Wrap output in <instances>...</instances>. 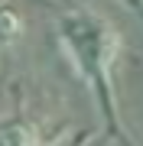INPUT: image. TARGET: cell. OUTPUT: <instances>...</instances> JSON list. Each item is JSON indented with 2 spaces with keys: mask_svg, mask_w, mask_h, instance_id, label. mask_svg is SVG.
<instances>
[{
  "mask_svg": "<svg viewBox=\"0 0 143 146\" xmlns=\"http://www.w3.org/2000/svg\"><path fill=\"white\" fill-rule=\"evenodd\" d=\"M62 42L72 52L75 65L88 75L98 88L107 84V72L117 55V36L104 20L91 13H72L62 20Z\"/></svg>",
  "mask_w": 143,
  "mask_h": 146,
  "instance_id": "cell-1",
  "label": "cell"
},
{
  "mask_svg": "<svg viewBox=\"0 0 143 146\" xmlns=\"http://www.w3.org/2000/svg\"><path fill=\"white\" fill-rule=\"evenodd\" d=\"M0 146H36V133L29 123H20V120L0 123Z\"/></svg>",
  "mask_w": 143,
  "mask_h": 146,
  "instance_id": "cell-2",
  "label": "cell"
},
{
  "mask_svg": "<svg viewBox=\"0 0 143 146\" xmlns=\"http://www.w3.org/2000/svg\"><path fill=\"white\" fill-rule=\"evenodd\" d=\"M23 33V16L13 7L0 3V42H16Z\"/></svg>",
  "mask_w": 143,
  "mask_h": 146,
  "instance_id": "cell-3",
  "label": "cell"
}]
</instances>
